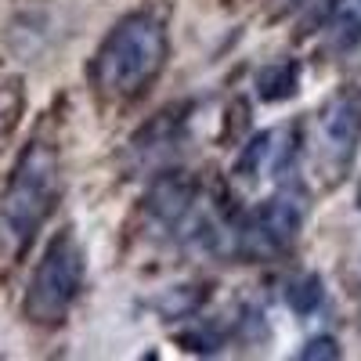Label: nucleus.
<instances>
[{"instance_id": "10", "label": "nucleus", "mask_w": 361, "mask_h": 361, "mask_svg": "<svg viewBox=\"0 0 361 361\" xmlns=\"http://www.w3.org/2000/svg\"><path fill=\"white\" fill-rule=\"evenodd\" d=\"M286 307L300 318H311L325 307V282L314 271H300L286 282Z\"/></svg>"}, {"instance_id": "1", "label": "nucleus", "mask_w": 361, "mask_h": 361, "mask_svg": "<svg viewBox=\"0 0 361 361\" xmlns=\"http://www.w3.org/2000/svg\"><path fill=\"white\" fill-rule=\"evenodd\" d=\"M170 62V11L166 4H141L116 18L90 54L87 80L98 102L130 105L156 87Z\"/></svg>"}, {"instance_id": "4", "label": "nucleus", "mask_w": 361, "mask_h": 361, "mask_svg": "<svg viewBox=\"0 0 361 361\" xmlns=\"http://www.w3.org/2000/svg\"><path fill=\"white\" fill-rule=\"evenodd\" d=\"M83 282H87V253L80 235L73 228L54 231L25 282V296H22L25 322L37 329L66 325V318L83 296Z\"/></svg>"}, {"instance_id": "11", "label": "nucleus", "mask_w": 361, "mask_h": 361, "mask_svg": "<svg viewBox=\"0 0 361 361\" xmlns=\"http://www.w3.org/2000/svg\"><path fill=\"white\" fill-rule=\"evenodd\" d=\"M25 116V87L22 80H0V152L11 145Z\"/></svg>"}, {"instance_id": "2", "label": "nucleus", "mask_w": 361, "mask_h": 361, "mask_svg": "<svg viewBox=\"0 0 361 361\" xmlns=\"http://www.w3.org/2000/svg\"><path fill=\"white\" fill-rule=\"evenodd\" d=\"M62 199V145L54 134H33L18 152L0 192V257L18 260L37 243Z\"/></svg>"}, {"instance_id": "6", "label": "nucleus", "mask_w": 361, "mask_h": 361, "mask_svg": "<svg viewBox=\"0 0 361 361\" xmlns=\"http://www.w3.org/2000/svg\"><path fill=\"white\" fill-rule=\"evenodd\" d=\"M296 152H300V130L296 123H279V127H267L260 134H253L243 152L235 159L231 180L243 188H260L279 180L282 173H289L296 166Z\"/></svg>"}, {"instance_id": "15", "label": "nucleus", "mask_w": 361, "mask_h": 361, "mask_svg": "<svg viewBox=\"0 0 361 361\" xmlns=\"http://www.w3.org/2000/svg\"><path fill=\"white\" fill-rule=\"evenodd\" d=\"M350 282H354V289L361 293V253H357L354 264H350Z\"/></svg>"}, {"instance_id": "16", "label": "nucleus", "mask_w": 361, "mask_h": 361, "mask_svg": "<svg viewBox=\"0 0 361 361\" xmlns=\"http://www.w3.org/2000/svg\"><path fill=\"white\" fill-rule=\"evenodd\" d=\"M354 202H357V209H361V180H357V192H354Z\"/></svg>"}, {"instance_id": "9", "label": "nucleus", "mask_w": 361, "mask_h": 361, "mask_svg": "<svg viewBox=\"0 0 361 361\" xmlns=\"http://www.w3.org/2000/svg\"><path fill=\"white\" fill-rule=\"evenodd\" d=\"M300 80H304V69H300L296 58H275V62L257 69L253 94L264 105H279V102H289L300 94Z\"/></svg>"}, {"instance_id": "5", "label": "nucleus", "mask_w": 361, "mask_h": 361, "mask_svg": "<svg viewBox=\"0 0 361 361\" xmlns=\"http://www.w3.org/2000/svg\"><path fill=\"white\" fill-rule=\"evenodd\" d=\"M304 221H307V195L296 185H279L267 199H260L238 221H231L228 250L250 264L279 260L296 246Z\"/></svg>"}, {"instance_id": "14", "label": "nucleus", "mask_w": 361, "mask_h": 361, "mask_svg": "<svg viewBox=\"0 0 361 361\" xmlns=\"http://www.w3.org/2000/svg\"><path fill=\"white\" fill-rule=\"evenodd\" d=\"M311 0H267V8H271V15L275 18H282V15H293V11H300V8H307Z\"/></svg>"}, {"instance_id": "12", "label": "nucleus", "mask_w": 361, "mask_h": 361, "mask_svg": "<svg viewBox=\"0 0 361 361\" xmlns=\"http://www.w3.org/2000/svg\"><path fill=\"white\" fill-rule=\"evenodd\" d=\"M180 343L192 354H221L224 343H228V325L209 322V318H202V322L195 318L185 333H180Z\"/></svg>"}, {"instance_id": "3", "label": "nucleus", "mask_w": 361, "mask_h": 361, "mask_svg": "<svg viewBox=\"0 0 361 361\" xmlns=\"http://www.w3.org/2000/svg\"><path fill=\"white\" fill-rule=\"evenodd\" d=\"M296 130L300 166L322 192L336 188L361 145V87H336L304 123H296Z\"/></svg>"}, {"instance_id": "8", "label": "nucleus", "mask_w": 361, "mask_h": 361, "mask_svg": "<svg viewBox=\"0 0 361 361\" xmlns=\"http://www.w3.org/2000/svg\"><path fill=\"white\" fill-rule=\"evenodd\" d=\"M58 25H62V22L54 18L51 8H25L8 25V44H11L15 54L25 58V62H33L37 54H44L58 40V33H54Z\"/></svg>"}, {"instance_id": "13", "label": "nucleus", "mask_w": 361, "mask_h": 361, "mask_svg": "<svg viewBox=\"0 0 361 361\" xmlns=\"http://www.w3.org/2000/svg\"><path fill=\"white\" fill-rule=\"evenodd\" d=\"M296 357H304V361H314V357H329V361H336V357H343V350H340L336 336H314V340H307L304 347L296 350Z\"/></svg>"}, {"instance_id": "7", "label": "nucleus", "mask_w": 361, "mask_h": 361, "mask_svg": "<svg viewBox=\"0 0 361 361\" xmlns=\"http://www.w3.org/2000/svg\"><path fill=\"white\" fill-rule=\"evenodd\" d=\"M185 127H188V116L185 109H163L152 123L141 127L137 137L130 141V152L137 156L141 166H163L173 152H177V145L185 141Z\"/></svg>"}]
</instances>
